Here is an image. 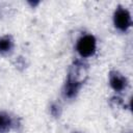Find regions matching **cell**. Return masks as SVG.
<instances>
[{
  "label": "cell",
  "instance_id": "cell-1",
  "mask_svg": "<svg viewBox=\"0 0 133 133\" xmlns=\"http://www.w3.org/2000/svg\"><path fill=\"white\" fill-rule=\"evenodd\" d=\"M96 38L91 34L81 36L77 42V51L81 57H89L96 52Z\"/></svg>",
  "mask_w": 133,
  "mask_h": 133
},
{
  "label": "cell",
  "instance_id": "cell-2",
  "mask_svg": "<svg viewBox=\"0 0 133 133\" xmlns=\"http://www.w3.org/2000/svg\"><path fill=\"white\" fill-rule=\"evenodd\" d=\"M114 25L121 31H126L131 26V15L124 7H117L113 17Z\"/></svg>",
  "mask_w": 133,
  "mask_h": 133
},
{
  "label": "cell",
  "instance_id": "cell-3",
  "mask_svg": "<svg viewBox=\"0 0 133 133\" xmlns=\"http://www.w3.org/2000/svg\"><path fill=\"white\" fill-rule=\"evenodd\" d=\"M109 82L111 87L115 90V91H121L126 87L127 84V80L126 78L121 75L117 72H111L110 76H109Z\"/></svg>",
  "mask_w": 133,
  "mask_h": 133
},
{
  "label": "cell",
  "instance_id": "cell-4",
  "mask_svg": "<svg viewBox=\"0 0 133 133\" xmlns=\"http://www.w3.org/2000/svg\"><path fill=\"white\" fill-rule=\"evenodd\" d=\"M80 86H81V83L78 80H76L72 76H69V79H68L65 86H64V96L68 98L75 97L76 94L78 92Z\"/></svg>",
  "mask_w": 133,
  "mask_h": 133
},
{
  "label": "cell",
  "instance_id": "cell-5",
  "mask_svg": "<svg viewBox=\"0 0 133 133\" xmlns=\"http://www.w3.org/2000/svg\"><path fill=\"white\" fill-rule=\"evenodd\" d=\"M10 126H11L10 117L5 113L0 112V133H5L6 131H8Z\"/></svg>",
  "mask_w": 133,
  "mask_h": 133
},
{
  "label": "cell",
  "instance_id": "cell-6",
  "mask_svg": "<svg viewBox=\"0 0 133 133\" xmlns=\"http://www.w3.org/2000/svg\"><path fill=\"white\" fill-rule=\"evenodd\" d=\"M12 47V42L10 39V37L8 36H3L0 37V52L4 53V52H8Z\"/></svg>",
  "mask_w": 133,
  "mask_h": 133
}]
</instances>
